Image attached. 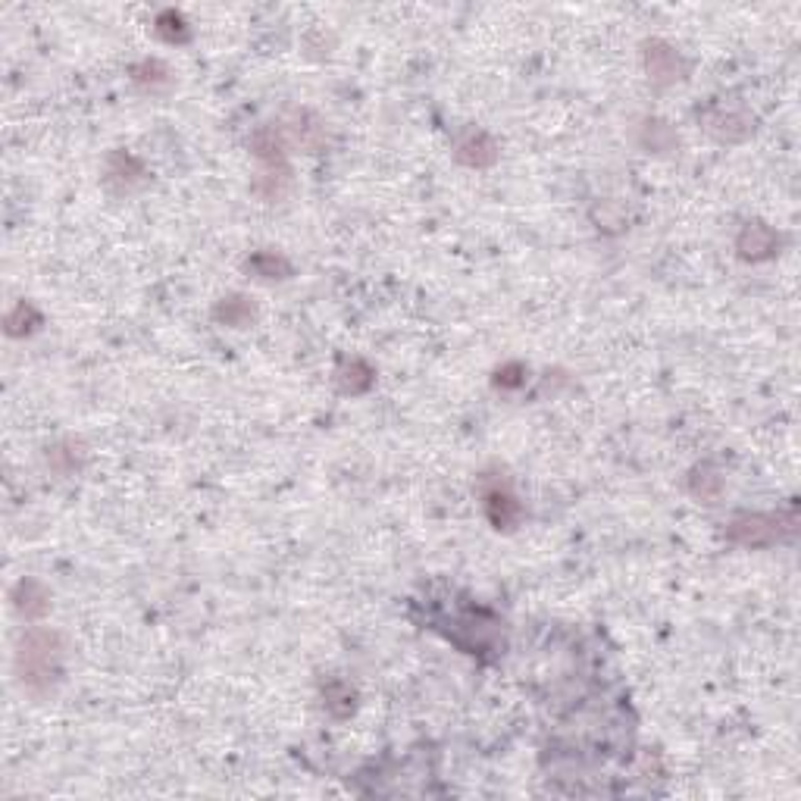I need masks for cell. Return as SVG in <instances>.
Returning a JSON list of instances; mask_svg holds the SVG:
<instances>
[{
    "mask_svg": "<svg viewBox=\"0 0 801 801\" xmlns=\"http://www.w3.org/2000/svg\"><path fill=\"white\" fill-rule=\"evenodd\" d=\"M60 658H63V646L57 633H48V629L26 633L16 651V667H20L23 686L32 692H48L53 679L60 676Z\"/></svg>",
    "mask_w": 801,
    "mask_h": 801,
    "instance_id": "obj_1",
    "label": "cell"
},
{
    "mask_svg": "<svg viewBox=\"0 0 801 801\" xmlns=\"http://www.w3.org/2000/svg\"><path fill=\"white\" fill-rule=\"evenodd\" d=\"M486 508H489L491 520L498 523V529L508 526V523L520 514V508L514 504V498H511L508 491H489V495H486Z\"/></svg>",
    "mask_w": 801,
    "mask_h": 801,
    "instance_id": "obj_2",
    "label": "cell"
}]
</instances>
